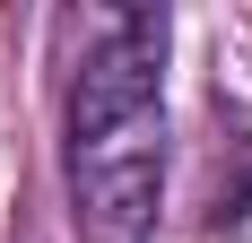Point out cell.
Wrapping results in <instances>:
<instances>
[{
	"label": "cell",
	"mask_w": 252,
	"mask_h": 243,
	"mask_svg": "<svg viewBox=\"0 0 252 243\" xmlns=\"http://www.w3.org/2000/svg\"><path fill=\"white\" fill-rule=\"evenodd\" d=\"M165 9H104L70 78V209L87 243H148L165 209Z\"/></svg>",
	"instance_id": "6da1fadb"
}]
</instances>
